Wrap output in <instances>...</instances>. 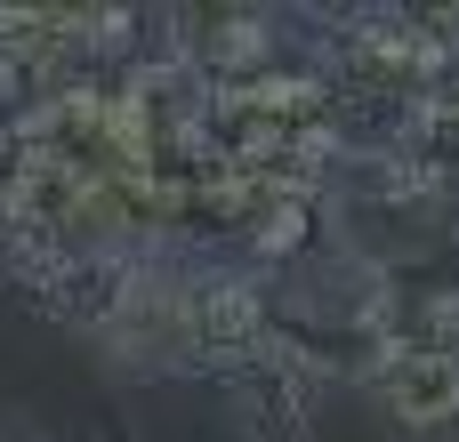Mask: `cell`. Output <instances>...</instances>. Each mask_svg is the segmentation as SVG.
Wrapping results in <instances>:
<instances>
[{
    "mask_svg": "<svg viewBox=\"0 0 459 442\" xmlns=\"http://www.w3.org/2000/svg\"><path fill=\"white\" fill-rule=\"evenodd\" d=\"M0 89H8V64H0Z\"/></svg>",
    "mask_w": 459,
    "mask_h": 442,
    "instance_id": "cell-3",
    "label": "cell"
},
{
    "mask_svg": "<svg viewBox=\"0 0 459 442\" xmlns=\"http://www.w3.org/2000/svg\"><path fill=\"white\" fill-rule=\"evenodd\" d=\"M339 72L347 81H371V89H420L444 56H436V40H428V24H411V16H347L339 24Z\"/></svg>",
    "mask_w": 459,
    "mask_h": 442,
    "instance_id": "cell-2",
    "label": "cell"
},
{
    "mask_svg": "<svg viewBox=\"0 0 459 442\" xmlns=\"http://www.w3.org/2000/svg\"><path fill=\"white\" fill-rule=\"evenodd\" d=\"M371 395L403 427L459 419V346H444V338H387L379 362H371Z\"/></svg>",
    "mask_w": 459,
    "mask_h": 442,
    "instance_id": "cell-1",
    "label": "cell"
}]
</instances>
